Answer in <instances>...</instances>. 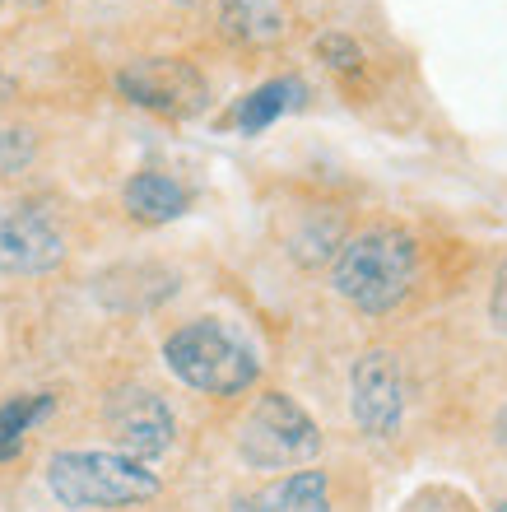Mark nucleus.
Masks as SVG:
<instances>
[{"label":"nucleus","instance_id":"obj_14","mask_svg":"<svg viewBox=\"0 0 507 512\" xmlns=\"http://www.w3.org/2000/svg\"><path fill=\"white\" fill-rule=\"evenodd\" d=\"M33 149H38L33 131L0 122V173H19V168H24V163L33 159Z\"/></svg>","mask_w":507,"mask_h":512},{"label":"nucleus","instance_id":"obj_11","mask_svg":"<svg viewBox=\"0 0 507 512\" xmlns=\"http://www.w3.org/2000/svg\"><path fill=\"white\" fill-rule=\"evenodd\" d=\"M303 98H307L303 80H270V84H261V89H252V94L233 108V122H238V131L256 135V131H266L275 117H284L289 108H298Z\"/></svg>","mask_w":507,"mask_h":512},{"label":"nucleus","instance_id":"obj_7","mask_svg":"<svg viewBox=\"0 0 507 512\" xmlns=\"http://www.w3.org/2000/svg\"><path fill=\"white\" fill-rule=\"evenodd\" d=\"M117 89L135 108H149L159 117H191V112L205 108V75L187 61H173V56L126 66L117 75Z\"/></svg>","mask_w":507,"mask_h":512},{"label":"nucleus","instance_id":"obj_8","mask_svg":"<svg viewBox=\"0 0 507 512\" xmlns=\"http://www.w3.org/2000/svg\"><path fill=\"white\" fill-rule=\"evenodd\" d=\"M66 261V238L47 210L19 205L0 215V275H47Z\"/></svg>","mask_w":507,"mask_h":512},{"label":"nucleus","instance_id":"obj_17","mask_svg":"<svg viewBox=\"0 0 507 512\" xmlns=\"http://www.w3.org/2000/svg\"><path fill=\"white\" fill-rule=\"evenodd\" d=\"M498 443L507 447V405H503V410H498Z\"/></svg>","mask_w":507,"mask_h":512},{"label":"nucleus","instance_id":"obj_19","mask_svg":"<svg viewBox=\"0 0 507 512\" xmlns=\"http://www.w3.org/2000/svg\"><path fill=\"white\" fill-rule=\"evenodd\" d=\"M177 5H191V0H177Z\"/></svg>","mask_w":507,"mask_h":512},{"label":"nucleus","instance_id":"obj_18","mask_svg":"<svg viewBox=\"0 0 507 512\" xmlns=\"http://www.w3.org/2000/svg\"><path fill=\"white\" fill-rule=\"evenodd\" d=\"M494 512H507V503H494Z\"/></svg>","mask_w":507,"mask_h":512},{"label":"nucleus","instance_id":"obj_12","mask_svg":"<svg viewBox=\"0 0 507 512\" xmlns=\"http://www.w3.org/2000/svg\"><path fill=\"white\" fill-rule=\"evenodd\" d=\"M219 24L238 42H270L280 38V10L270 0H219Z\"/></svg>","mask_w":507,"mask_h":512},{"label":"nucleus","instance_id":"obj_1","mask_svg":"<svg viewBox=\"0 0 507 512\" xmlns=\"http://www.w3.org/2000/svg\"><path fill=\"white\" fill-rule=\"evenodd\" d=\"M414 266H419V252H414L410 233L368 229V233H354L349 243H340L331 266V284L345 303L382 317V312L401 308V298L410 294Z\"/></svg>","mask_w":507,"mask_h":512},{"label":"nucleus","instance_id":"obj_10","mask_svg":"<svg viewBox=\"0 0 507 512\" xmlns=\"http://www.w3.org/2000/svg\"><path fill=\"white\" fill-rule=\"evenodd\" d=\"M121 201H126L131 219H140V224H168V219L187 215L191 196H187V187L168 173H135L131 182H126V191H121Z\"/></svg>","mask_w":507,"mask_h":512},{"label":"nucleus","instance_id":"obj_5","mask_svg":"<svg viewBox=\"0 0 507 512\" xmlns=\"http://www.w3.org/2000/svg\"><path fill=\"white\" fill-rule=\"evenodd\" d=\"M107 433L117 443L121 457L131 461H159L177 438V419L168 410L159 391L149 387H126L107 401Z\"/></svg>","mask_w":507,"mask_h":512},{"label":"nucleus","instance_id":"obj_15","mask_svg":"<svg viewBox=\"0 0 507 512\" xmlns=\"http://www.w3.org/2000/svg\"><path fill=\"white\" fill-rule=\"evenodd\" d=\"M317 52H321V61L335 70H359V61H363V52L354 47V38H345V33H326V38L317 42Z\"/></svg>","mask_w":507,"mask_h":512},{"label":"nucleus","instance_id":"obj_13","mask_svg":"<svg viewBox=\"0 0 507 512\" xmlns=\"http://www.w3.org/2000/svg\"><path fill=\"white\" fill-rule=\"evenodd\" d=\"M52 405L56 396H14V401L0 405V461L24 452V433L52 415Z\"/></svg>","mask_w":507,"mask_h":512},{"label":"nucleus","instance_id":"obj_3","mask_svg":"<svg viewBox=\"0 0 507 512\" xmlns=\"http://www.w3.org/2000/svg\"><path fill=\"white\" fill-rule=\"evenodd\" d=\"M47 489L61 508H135L159 494V475L121 452H56Z\"/></svg>","mask_w":507,"mask_h":512},{"label":"nucleus","instance_id":"obj_21","mask_svg":"<svg viewBox=\"0 0 507 512\" xmlns=\"http://www.w3.org/2000/svg\"><path fill=\"white\" fill-rule=\"evenodd\" d=\"M0 5H5V0H0Z\"/></svg>","mask_w":507,"mask_h":512},{"label":"nucleus","instance_id":"obj_6","mask_svg":"<svg viewBox=\"0 0 507 512\" xmlns=\"http://www.w3.org/2000/svg\"><path fill=\"white\" fill-rule=\"evenodd\" d=\"M349 415L368 438H391L401 433L405 419V382L401 364L387 350H368L363 359H354L349 373Z\"/></svg>","mask_w":507,"mask_h":512},{"label":"nucleus","instance_id":"obj_9","mask_svg":"<svg viewBox=\"0 0 507 512\" xmlns=\"http://www.w3.org/2000/svg\"><path fill=\"white\" fill-rule=\"evenodd\" d=\"M228 512H331V480L326 471H294L238 499Z\"/></svg>","mask_w":507,"mask_h":512},{"label":"nucleus","instance_id":"obj_16","mask_svg":"<svg viewBox=\"0 0 507 512\" xmlns=\"http://www.w3.org/2000/svg\"><path fill=\"white\" fill-rule=\"evenodd\" d=\"M489 317H494V326L507 336V261L498 266V280H494V298H489Z\"/></svg>","mask_w":507,"mask_h":512},{"label":"nucleus","instance_id":"obj_2","mask_svg":"<svg viewBox=\"0 0 507 512\" xmlns=\"http://www.w3.org/2000/svg\"><path fill=\"white\" fill-rule=\"evenodd\" d=\"M163 364L173 368L177 382H187L191 391H205V396H238L261 373L256 350L219 317L177 326L173 336L163 340Z\"/></svg>","mask_w":507,"mask_h":512},{"label":"nucleus","instance_id":"obj_20","mask_svg":"<svg viewBox=\"0 0 507 512\" xmlns=\"http://www.w3.org/2000/svg\"><path fill=\"white\" fill-rule=\"evenodd\" d=\"M28 5H42V0H28Z\"/></svg>","mask_w":507,"mask_h":512},{"label":"nucleus","instance_id":"obj_4","mask_svg":"<svg viewBox=\"0 0 507 512\" xmlns=\"http://www.w3.org/2000/svg\"><path fill=\"white\" fill-rule=\"evenodd\" d=\"M238 452L252 471H294V466L317 461L321 429L294 396L266 391V396H256V405L242 419Z\"/></svg>","mask_w":507,"mask_h":512}]
</instances>
